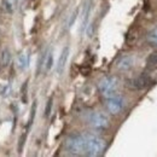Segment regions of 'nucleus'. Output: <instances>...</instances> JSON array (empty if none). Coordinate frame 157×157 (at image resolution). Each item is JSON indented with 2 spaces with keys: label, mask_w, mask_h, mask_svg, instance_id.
<instances>
[{
  "label": "nucleus",
  "mask_w": 157,
  "mask_h": 157,
  "mask_svg": "<svg viewBox=\"0 0 157 157\" xmlns=\"http://www.w3.org/2000/svg\"><path fill=\"white\" fill-rule=\"evenodd\" d=\"M133 65H134V58L132 56H122L116 63L117 69L121 71H127V70L132 69Z\"/></svg>",
  "instance_id": "0eeeda50"
},
{
  "label": "nucleus",
  "mask_w": 157,
  "mask_h": 157,
  "mask_svg": "<svg viewBox=\"0 0 157 157\" xmlns=\"http://www.w3.org/2000/svg\"><path fill=\"white\" fill-rule=\"evenodd\" d=\"M17 64H18V67H20L22 70L27 69L28 65H29V55L22 52L20 56L17 57Z\"/></svg>",
  "instance_id": "9d476101"
},
{
  "label": "nucleus",
  "mask_w": 157,
  "mask_h": 157,
  "mask_svg": "<svg viewBox=\"0 0 157 157\" xmlns=\"http://www.w3.org/2000/svg\"><path fill=\"white\" fill-rule=\"evenodd\" d=\"M69 47L67 46V47H64L63 48V51H62V53H60V56H59V59H58V63H57V74H62L63 73V70H64V68H65V64H67V60L69 58Z\"/></svg>",
  "instance_id": "6e6552de"
},
{
  "label": "nucleus",
  "mask_w": 157,
  "mask_h": 157,
  "mask_svg": "<svg viewBox=\"0 0 157 157\" xmlns=\"http://www.w3.org/2000/svg\"><path fill=\"white\" fill-rule=\"evenodd\" d=\"M146 65L150 69H157V51L156 52H152L147 57V59H146Z\"/></svg>",
  "instance_id": "f8f14e48"
},
{
  "label": "nucleus",
  "mask_w": 157,
  "mask_h": 157,
  "mask_svg": "<svg viewBox=\"0 0 157 157\" xmlns=\"http://www.w3.org/2000/svg\"><path fill=\"white\" fill-rule=\"evenodd\" d=\"M52 65H53V53H52V51H47L45 53V56H44L42 67H44L45 71H50Z\"/></svg>",
  "instance_id": "1a4fd4ad"
},
{
  "label": "nucleus",
  "mask_w": 157,
  "mask_h": 157,
  "mask_svg": "<svg viewBox=\"0 0 157 157\" xmlns=\"http://www.w3.org/2000/svg\"><path fill=\"white\" fill-rule=\"evenodd\" d=\"M51 108H52V99H50L47 101V105H46V111H45V116L48 117L50 114H51Z\"/></svg>",
  "instance_id": "2eb2a0df"
},
{
  "label": "nucleus",
  "mask_w": 157,
  "mask_h": 157,
  "mask_svg": "<svg viewBox=\"0 0 157 157\" xmlns=\"http://www.w3.org/2000/svg\"><path fill=\"white\" fill-rule=\"evenodd\" d=\"M88 123L96 129H104L109 126V117L99 111H93L88 115Z\"/></svg>",
  "instance_id": "39448f33"
},
{
  "label": "nucleus",
  "mask_w": 157,
  "mask_h": 157,
  "mask_svg": "<svg viewBox=\"0 0 157 157\" xmlns=\"http://www.w3.org/2000/svg\"><path fill=\"white\" fill-rule=\"evenodd\" d=\"M150 85V78L147 75H139L136 78H128L126 81V86L133 91H140L146 88Z\"/></svg>",
  "instance_id": "423d86ee"
},
{
  "label": "nucleus",
  "mask_w": 157,
  "mask_h": 157,
  "mask_svg": "<svg viewBox=\"0 0 157 157\" xmlns=\"http://www.w3.org/2000/svg\"><path fill=\"white\" fill-rule=\"evenodd\" d=\"M105 100V105L109 113H111L113 115H117L123 110L124 106V99L120 94H113L110 97H106Z\"/></svg>",
  "instance_id": "20e7f679"
},
{
  "label": "nucleus",
  "mask_w": 157,
  "mask_h": 157,
  "mask_svg": "<svg viewBox=\"0 0 157 157\" xmlns=\"http://www.w3.org/2000/svg\"><path fill=\"white\" fill-rule=\"evenodd\" d=\"M91 0H87V2L85 4V11H83V20H82V29H85L87 27V22H88V16H90V11H91Z\"/></svg>",
  "instance_id": "9b49d317"
},
{
  "label": "nucleus",
  "mask_w": 157,
  "mask_h": 157,
  "mask_svg": "<svg viewBox=\"0 0 157 157\" xmlns=\"http://www.w3.org/2000/svg\"><path fill=\"white\" fill-rule=\"evenodd\" d=\"M67 150L71 155H85V139L83 134H75L67 139Z\"/></svg>",
  "instance_id": "7ed1b4c3"
},
{
  "label": "nucleus",
  "mask_w": 157,
  "mask_h": 157,
  "mask_svg": "<svg viewBox=\"0 0 157 157\" xmlns=\"http://www.w3.org/2000/svg\"><path fill=\"white\" fill-rule=\"evenodd\" d=\"M10 59H11V55H10V52H9V50H5L4 52H2V65H9V63H10Z\"/></svg>",
  "instance_id": "4468645a"
},
{
  "label": "nucleus",
  "mask_w": 157,
  "mask_h": 157,
  "mask_svg": "<svg viewBox=\"0 0 157 157\" xmlns=\"http://www.w3.org/2000/svg\"><path fill=\"white\" fill-rule=\"evenodd\" d=\"M85 139V155L86 156H100L105 150V141L100 137L86 133L83 134Z\"/></svg>",
  "instance_id": "f257e3e1"
},
{
  "label": "nucleus",
  "mask_w": 157,
  "mask_h": 157,
  "mask_svg": "<svg viewBox=\"0 0 157 157\" xmlns=\"http://www.w3.org/2000/svg\"><path fill=\"white\" fill-rule=\"evenodd\" d=\"M98 88L103 97H110L118 90V80L115 76H105L98 82Z\"/></svg>",
  "instance_id": "f03ea898"
},
{
  "label": "nucleus",
  "mask_w": 157,
  "mask_h": 157,
  "mask_svg": "<svg viewBox=\"0 0 157 157\" xmlns=\"http://www.w3.org/2000/svg\"><path fill=\"white\" fill-rule=\"evenodd\" d=\"M147 41L152 46H157V27L154 28L149 34H147Z\"/></svg>",
  "instance_id": "ddd939ff"
}]
</instances>
